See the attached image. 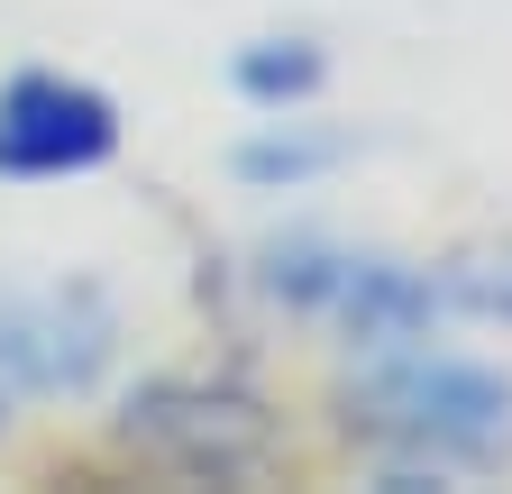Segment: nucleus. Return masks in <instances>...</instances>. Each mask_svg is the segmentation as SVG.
Here are the masks:
<instances>
[{
	"instance_id": "obj_1",
	"label": "nucleus",
	"mask_w": 512,
	"mask_h": 494,
	"mask_svg": "<svg viewBox=\"0 0 512 494\" xmlns=\"http://www.w3.org/2000/svg\"><path fill=\"white\" fill-rule=\"evenodd\" d=\"M348 430L394 458L403 485H421V476H494V467H512V376L458 366V357L375 366L348 394Z\"/></svg>"
},
{
	"instance_id": "obj_2",
	"label": "nucleus",
	"mask_w": 512,
	"mask_h": 494,
	"mask_svg": "<svg viewBox=\"0 0 512 494\" xmlns=\"http://www.w3.org/2000/svg\"><path fill=\"white\" fill-rule=\"evenodd\" d=\"M266 293L293 312H320L330 330H348L357 348H412L439 330V275H412L394 257H357L330 238H284L266 247Z\"/></svg>"
},
{
	"instance_id": "obj_3",
	"label": "nucleus",
	"mask_w": 512,
	"mask_h": 494,
	"mask_svg": "<svg viewBox=\"0 0 512 494\" xmlns=\"http://www.w3.org/2000/svg\"><path fill=\"white\" fill-rule=\"evenodd\" d=\"M110 302L92 284H46V275H0V385L19 394H83L110 366Z\"/></svg>"
},
{
	"instance_id": "obj_4",
	"label": "nucleus",
	"mask_w": 512,
	"mask_h": 494,
	"mask_svg": "<svg viewBox=\"0 0 512 494\" xmlns=\"http://www.w3.org/2000/svg\"><path fill=\"white\" fill-rule=\"evenodd\" d=\"M119 440L183 467V476H256L275 458V421L229 385H147L128 403Z\"/></svg>"
},
{
	"instance_id": "obj_5",
	"label": "nucleus",
	"mask_w": 512,
	"mask_h": 494,
	"mask_svg": "<svg viewBox=\"0 0 512 494\" xmlns=\"http://www.w3.org/2000/svg\"><path fill=\"white\" fill-rule=\"evenodd\" d=\"M119 147V110L92 83L19 74L0 92V174H83Z\"/></svg>"
},
{
	"instance_id": "obj_6",
	"label": "nucleus",
	"mask_w": 512,
	"mask_h": 494,
	"mask_svg": "<svg viewBox=\"0 0 512 494\" xmlns=\"http://www.w3.org/2000/svg\"><path fill=\"white\" fill-rule=\"evenodd\" d=\"M238 92H247L256 110H293V101H311V92H320V46H302V37L247 46V55H238Z\"/></svg>"
},
{
	"instance_id": "obj_7",
	"label": "nucleus",
	"mask_w": 512,
	"mask_h": 494,
	"mask_svg": "<svg viewBox=\"0 0 512 494\" xmlns=\"http://www.w3.org/2000/svg\"><path fill=\"white\" fill-rule=\"evenodd\" d=\"M439 302L467 321H512V238L503 247H467L439 266Z\"/></svg>"
},
{
	"instance_id": "obj_8",
	"label": "nucleus",
	"mask_w": 512,
	"mask_h": 494,
	"mask_svg": "<svg viewBox=\"0 0 512 494\" xmlns=\"http://www.w3.org/2000/svg\"><path fill=\"white\" fill-rule=\"evenodd\" d=\"M339 156H348L339 138H311V129H293V119H275V138H247L238 147V174L247 183H302V174L339 165Z\"/></svg>"
}]
</instances>
